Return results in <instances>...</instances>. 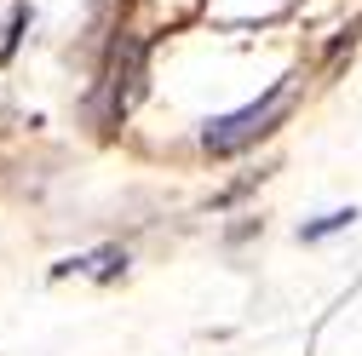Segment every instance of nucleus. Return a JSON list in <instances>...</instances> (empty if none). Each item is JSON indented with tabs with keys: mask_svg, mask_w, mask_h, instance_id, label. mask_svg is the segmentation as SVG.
Returning a JSON list of instances; mask_svg holds the SVG:
<instances>
[{
	"mask_svg": "<svg viewBox=\"0 0 362 356\" xmlns=\"http://www.w3.org/2000/svg\"><path fill=\"white\" fill-rule=\"evenodd\" d=\"M144 69H150V47L132 29H115L110 47H104V64H98V81H93V115H98L104 132H115L127 121V109L139 104Z\"/></svg>",
	"mask_w": 362,
	"mask_h": 356,
	"instance_id": "1",
	"label": "nucleus"
},
{
	"mask_svg": "<svg viewBox=\"0 0 362 356\" xmlns=\"http://www.w3.org/2000/svg\"><path fill=\"white\" fill-rule=\"evenodd\" d=\"M282 104H288V81H270L264 98H253V104H242V109H230V115H213V121L202 126V150H207V155H242L247 144L264 138V132H276Z\"/></svg>",
	"mask_w": 362,
	"mask_h": 356,
	"instance_id": "2",
	"label": "nucleus"
},
{
	"mask_svg": "<svg viewBox=\"0 0 362 356\" xmlns=\"http://www.w3.org/2000/svg\"><path fill=\"white\" fill-rule=\"evenodd\" d=\"M69 271H93L98 282H115V276L127 271V247H98L93 259H64V264H58V276H69Z\"/></svg>",
	"mask_w": 362,
	"mask_h": 356,
	"instance_id": "3",
	"label": "nucleus"
},
{
	"mask_svg": "<svg viewBox=\"0 0 362 356\" xmlns=\"http://www.w3.org/2000/svg\"><path fill=\"white\" fill-rule=\"evenodd\" d=\"M29 23H35V6H23V0H18V6L6 12V23H0V64H12V52H18V40H23Z\"/></svg>",
	"mask_w": 362,
	"mask_h": 356,
	"instance_id": "4",
	"label": "nucleus"
},
{
	"mask_svg": "<svg viewBox=\"0 0 362 356\" xmlns=\"http://www.w3.org/2000/svg\"><path fill=\"white\" fill-rule=\"evenodd\" d=\"M351 207H339V213H322V218H310V225H299V242H322V236H339V230H351Z\"/></svg>",
	"mask_w": 362,
	"mask_h": 356,
	"instance_id": "5",
	"label": "nucleus"
}]
</instances>
